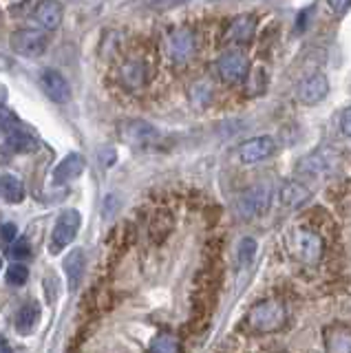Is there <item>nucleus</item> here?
<instances>
[{"instance_id":"f257e3e1","label":"nucleus","mask_w":351,"mask_h":353,"mask_svg":"<svg viewBox=\"0 0 351 353\" xmlns=\"http://www.w3.org/2000/svg\"><path fill=\"white\" fill-rule=\"evenodd\" d=\"M243 323L252 334H277L288 325V307L279 298H265V301H259L248 309Z\"/></svg>"},{"instance_id":"f03ea898","label":"nucleus","mask_w":351,"mask_h":353,"mask_svg":"<svg viewBox=\"0 0 351 353\" xmlns=\"http://www.w3.org/2000/svg\"><path fill=\"white\" fill-rule=\"evenodd\" d=\"M272 199H274V188L270 183H254L239 194L234 203L237 214H241L243 219L268 214V210L272 208Z\"/></svg>"},{"instance_id":"7ed1b4c3","label":"nucleus","mask_w":351,"mask_h":353,"mask_svg":"<svg viewBox=\"0 0 351 353\" xmlns=\"http://www.w3.org/2000/svg\"><path fill=\"white\" fill-rule=\"evenodd\" d=\"M323 239L318 232L310 230V228H296L292 232V252L294 256L307 263V265H314L321 261L323 256Z\"/></svg>"},{"instance_id":"20e7f679","label":"nucleus","mask_w":351,"mask_h":353,"mask_svg":"<svg viewBox=\"0 0 351 353\" xmlns=\"http://www.w3.org/2000/svg\"><path fill=\"white\" fill-rule=\"evenodd\" d=\"M80 223H82V216L78 210H64L56 221V228H53V236L49 243L51 254H58L67 245H71L80 230Z\"/></svg>"},{"instance_id":"39448f33","label":"nucleus","mask_w":351,"mask_h":353,"mask_svg":"<svg viewBox=\"0 0 351 353\" xmlns=\"http://www.w3.org/2000/svg\"><path fill=\"white\" fill-rule=\"evenodd\" d=\"M336 165V154L332 150H316L307 154L296 165V174L303 179H325V176L334 170Z\"/></svg>"},{"instance_id":"423d86ee","label":"nucleus","mask_w":351,"mask_h":353,"mask_svg":"<svg viewBox=\"0 0 351 353\" xmlns=\"http://www.w3.org/2000/svg\"><path fill=\"white\" fill-rule=\"evenodd\" d=\"M47 47L49 40L38 29H18L12 33V49L23 58H40Z\"/></svg>"},{"instance_id":"0eeeda50","label":"nucleus","mask_w":351,"mask_h":353,"mask_svg":"<svg viewBox=\"0 0 351 353\" xmlns=\"http://www.w3.org/2000/svg\"><path fill=\"white\" fill-rule=\"evenodd\" d=\"M217 71L221 80L228 84H239L250 75V60L245 53L241 51H228L217 62Z\"/></svg>"},{"instance_id":"6e6552de","label":"nucleus","mask_w":351,"mask_h":353,"mask_svg":"<svg viewBox=\"0 0 351 353\" xmlns=\"http://www.w3.org/2000/svg\"><path fill=\"white\" fill-rule=\"evenodd\" d=\"M274 152H277V141H274L270 135H259V137H252L241 143L239 161L245 165H254V163L270 159Z\"/></svg>"},{"instance_id":"1a4fd4ad","label":"nucleus","mask_w":351,"mask_h":353,"mask_svg":"<svg viewBox=\"0 0 351 353\" xmlns=\"http://www.w3.org/2000/svg\"><path fill=\"white\" fill-rule=\"evenodd\" d=\"M327 95H329V80L323 73L307 75L305 80H301L299 86H296V97H299V102L305 106L321 104Z\"/></svg>"},{"instance_id":"9d476101","label":"nucleus","mask_w":351,"mask_h":353,"mask_svg":"<svg viewBox=\"0 0 351 353\" xmlns=\"http://www.w3.org/2000/svg\"><path fill=\"white\" fill-rule=\"evenodd\" d=\"M40 86L45 95L56 104H67L71 99V86L67 82V77L53 69H47L40 75Z\"/></svg>"},{"instance_id":"9b49d317","label":"nucleus","mask_w":351,"mask_h":353,"mask_svg":"<svg viewBox=\"0 0 351 353\" xmlns=\"http://www.w3.org/2000/svg\"><path fill=\"white\" fill-rule=\"evenodd\" d=\"M166 51L172 62H185L194 53V38L190 31H174L166 42Z\"/></svg>"},{"instance_id":"f8f14e48","label":"nucleus","mask_w":351,"mask_h":353,"mask_svg":"<svg viewBox=\"0 0 351 353\" xmlns=\"http://www.w3.org/2000/svg\"><path fill=\"white\" fill-rule=\"evenodd\" d=\"M327 353H351V329L347 325H332L325 329Z\"/></svg>"},{"instance_id":"ddd939ff","label":"nucleus","mask_w":351,"mask_h":353,"mask_svg":"<svg viewBox=\"0 0 351 353\" xmlns=\"http://www.w3.org/2000/svg\"><path fill=\"white\" fill-rule=\"evenodd\" d=\"M254 31H257V20L254 18H252V16H237L225 29V40L245 44V42H250L252 38H254Z\"/></svg>"},{"instance_id":"4468645a","label":"nucleus","mask_w":351,"mask_h":353,"mask_svg":"<svg viewBox=\"0 0 351 353\" xmlns=\"http://www.w3.org/2000/svg\"><path fill=\"white\" fill-rule=\"evenodd\" d=\"M34 20L38 22L42 29H47V31L58 29L60 22H62V7H60V3H56V0H42V3L34 11Z\"/></svg>"},{"instance_id":"2eb2a0df","label":"nucleus","mask_w":351,"mask_h":353,"mask_svg":"<svg viewBox=\"0 0 351 353\" xmlns=\"http://www.w3.org/2000/svg\"><path fill=\"white\" fill-rule=\"evenodd\" d=\"M310 199V188L303 181H285L279 188V201L285 208H299Z\"/></svg>"},{"instance_id":"dca6fc26","label":"nucleus","mask_w":351,"mask_h":353,"mask_svg":"<svg viewBox=\"0 0 351 353\" xmlns=\"http://www.w3.org/2000/svg\"><path fill=\"white\" fill-rule=\"evenodd\" d=\"M82 170H84V157L78 152H71L56 165V170H53V181L67 183V181L75 179L78 174H82Z\"/></svg>"},{"instance_id":"f3484780","label":"nucleus","mask_w":351,"mask_h":353,"mask_svg":"<svg viewBox=\"0 0 351 353\" xmlns=\"http://www.w3.org/2000/svg\"><path fill=\"white\" fill-rule=\"evenodd\" d=\"M38 320H40V305L38 303H29V305H25L23 309H20L18 316H16V331H18V334H23V336H29L31 331L36 329Z\"/></svg>"},{"instance_id":"a211bd4d","label":"nucleus","mask_w":351,"mask_h":353,"mask_svg":"<svg viewBox=\"0 0 351 353\" xmlns=\"http://www.w3.org/2000/svg\"><path fill=\"white\" fill-rule=\"evenodd\" d=\"M0 194L7 203H20L25 199V185L16 174L0 176Z\"/></svg>"},{"instance_id":"6ab92c4d","label":"nucleus","mask_w":351,"mask_h":353,"mask_svg":"<svg viewBox=\"0 0 351 353\" xmlns=\"http://www.w3.org/2000/svg\"><path fill=\"white\" fill-rule=\"evenodd\" d=\"M64 272H67V279H69V290H75L80 285V279L84 274V254L82 250H73L67 259H64Z\"/></svg>"},{"instance_id":"aec40b11","label":"nucleus","mask_w":351,"mask_h":353,"mask_svg":"<svg viewBox=\"0 0 351 353\" xmlns=\"http://www.w3.org/2000/svg\"><path fill=\"white\" fill-rule=\"evenodd\" d=\"M7 146L12 148L14 152H34L36 148H38V141L29 135V132H25V130H16V132H12L9 135V139H7Z\"/></svg>"},{"instance_id":"412c9836","label":"nucleus","mask_w":351,"mask_h":353,"mask_svg":"<svg viewBox=\"0 0 351 353\" xmlns=\"http://www.w3.org/2000/svg\"><path fill=\"white\" fill-rule=\"evenodd\" d=\"M150 353H181V345L172 334H159L150 342Z\"/></svg>"},{"instance_id":"4be33fe9","label":"nucleus","mask_w":351,"mask_h":353,"mask_svg":"<svg viewBox=\"0 0 351 353\" xmlns=\"http://www.w3.org/2000/svg\"><path fill=\"white\" fill-rule=\"evenodd\" d=\"M122 80L128 88H139L146 80V73H144V66L139 62H128L122 71Z\"/></svg>"},{"instance_id":"5701e85b","label":"nucleus","mask_w":351,"mask_h":353,"mask_svg":"<svg viewBox=\"0 0 351 353\" xmlns=\"http://www.w3.org/2000/svg\"><path fill=\"white\" fill-rule=\"evenodd\" d=\"M257 241L254 239H250V236H245V239H241L239 241V252H237V259H239V265L241 268H248V265L254 261V256H257Z\"/></svg>"},{"instance_id":"b1692460","label":"nucleus","mask_w":351,"mask_h":353,"mask_svg":"<svg viewBox=\"0 0 351 353\" xmlns=\"http://www.w3.org/2000/svg\"><path fill=\"white\" fill-rule=\"evenodd\" d=\"M157 132H155V128L152 126H148V124H141V121H135V124H130V128H128V139L130 141H148V139H152L155 137Z\"/></svg>"},{"instance_id":"393cba45","label":"nucleus","mask_w":351,"mask_h":353,"mask_svg":"<svg viewBox=\"0 0 351 353\" xmlns=\"http://www.w3.org/2000/svg\"><path fill=\"white\" fill-rule=\"evenodd\" d=\"M5 279L9 285H25L27 279H29V270L25 268L23 263H14V265H9L7 268V274H5Z\"/></svg>"},{"instance_id":"a878e982","label":"nucleus","mask_w":351,"mask_h":353,"mask_svg":"<svg viewBox=\"0 0 351 353\" xmlns=\"http://www.w3.org/2000/svg\"><path fill=\"white\" fill-rule=\"evenodd\" d=\"M12 254L14 259H27L29 254H31V245H29V241L27 239H18L14 245H12Z\"/></svg>"},{"instance_id":"bb28decb","label":"nucleus","mask_w":351,"mask_h":353,"mask_svg":"<svg viewBox=\"0 0 351 353\" xmlns=\"http://www.w3.org/2000/svg\"><path fill=\"white\" fill-rule=\"evenodd\" d=\"M16 234H18V228L14 223H5L3 228H0V236H3V243L16 241Z\"/></svg>"},{"instance_id":"cd10ccee","label":"nucleus","mask_w":351,"mask_h":353,"mask_svg":"<svg viewBox=\"0 0 351 353\" xmlns=\"http://www.w3.org/2000/svg\"><path fill=\"white\" fill-rule=\"evenodd\" d=\"M340 128H343L345 137L351 139V106L343 110V115H340Z\"/></svg>"},{"instance_id":"c85d7f7f","label":"nucleus","mask_w":351,"mask_h":353,"mask_svg":"<svg viewBox=\"0 0 351 353\" xmlns=\"http://www.w3.org/2000/svg\"><path fill=\"white\" fill-rule=\"evenodd\" d=\"M327 7L334 11V14H345L351 7V0H327Z\"/></svg>"},{"instance_id":"c756f323","label":"nucleus","mask_w":351,"mask_h":353,"mask_svg":"<svg viewBox=\"0 0 351 353\" xmlns=\"http://www.w3.org/2000/svg\"><path fill=\"white\" fill-rule=\"evenodd\" d=\"M181 3H185V0H155L152 7H155V9H168V7L181 5Z\"/></svg>"},{"instance_id":"7c9ffc66","label":"nucleus","mask_w":351,"mask_h":353,"mask_svg":"<svg viewBox=\"0 0 351 353\" xmlns=\"http://www.w3.org/2000/svg\"><path fill=\"white\" fill-rule=\"evenodd\" d=\"M0 353H14L12 345H9L5 336H0Z\"/></svg>"},{"instance_id":"2f4dec72","label":"nucleus","mask_w":351,"mask_h":353,"mask_svg":"<svg viewBox=\"0 0 351 353\" xmlns=\"http://www.w3.org/2000/svg\"><path fill=\"white\" fill-rule=\"evenodd\" d=\"M5 102H7V88L0 84V106H3Z\"/></svg>"},{"instance_id":"473e14b6","label":"nucleus","mask_w":351,"mask_h":353,"mask_svg":"<svg viewBox=\"0 0 351 353\" xmlns=\"http://www.w3.org/2000/svg\"><path fill=\"white\" fill-rule=\"evenodd\" d=\"M0 268H3V261H0Z\"/></svg>"}]
</instances>
